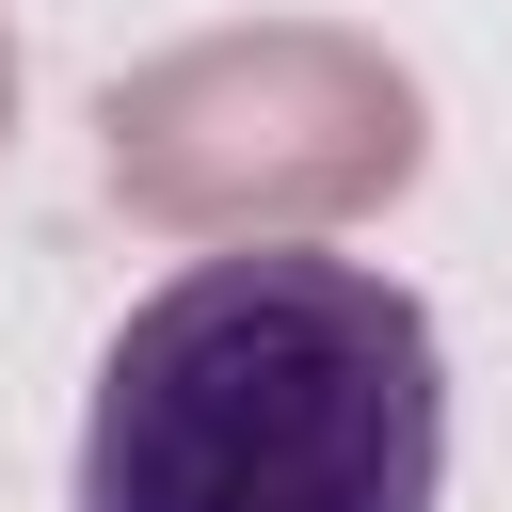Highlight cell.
<instances>
[{
	"instance_id": "cell-1",
	"label": "cell",
	"mask_w": 512,
	"mask_h": 512,
	"mask_svg": "<svg viewBox=\"0 0 512 512\" xmlns=\"http://www.w3.org/2000/svg\"><path fill=\"white\" fill-rule=\"evenodd\" d=\"M448 352L432 304L320 240H224L160 272L80 416V512H432Z\"/></svg>"
}]
</instances>
